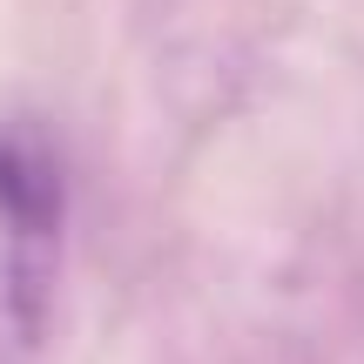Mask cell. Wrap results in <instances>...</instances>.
I'll return each instance as SVG.
<instances>
[{
	"label": "cell",
	"instance_id": "cell-1",
	"mask_svg": "<svg viewBox=\"0 0 364 364\" xmlns=\"http://www.w3.org/2000/svg\"><path fill=\"white\" fill-rule=\"evenodd\" d=\"M75 182L41 115H0V364H48Z\"/></svg>",
	"mask_w": 364,
	"mask_h": 364
}]
</instances>
